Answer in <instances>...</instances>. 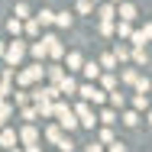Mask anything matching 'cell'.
Here are the masks:
<instances>
[{
	"label": "cell",
	"instance_id": "obj_40",
	"mask_svg": "<svg viewBox=\"0 0 152 152\" xmlns=\"http://www.w3.org/2000/svg\"><path fill=\"white\" fill-rule=\"evenodd\" d=\"M13 94H16V104H20V107L29 104V94H26V91H13Z\"/></svg>",
	"mask_w": 152,
	"mask_h": 152
},
{
	"label": "cell",
	"instance_id": "obj_45",
	"mask_svg": "<svg viewBox=\"0 0 152 152\" xmlns=\"http://www.w3.org/2000/svg\"><path fill=\"white\" fill-rule=\"evenodd\" d=\"M3 52H7V45H3V42H0V55H3Z\"/></svg>",
	"mask_w": 152,
	"mask_h": 152
},
{
	"label": "cell",
	"instance_id": "obj_5",
	"mask_svg": "<svg viewBox=\"0 0 152 152\" xmlns=\"http://www.w3.org/2000/svg\"><path fill=\"white\" fill-rule=\"evenodd\" d=\"M23 55H26V45H23V42H20V36H16V39H13V42L7 45L3 58H7V65L13 68V65H20V61H23Z\"/></svg>",
	"mask_w": 152,
	"mask_h": 152
},
{
	"label": "cell",
	"instance_id": "obj_30",
	"mask_svg": "<svg viewBox=\"0 0 152 152\" xmlns=\"http://www.w3.org/2000/svg\"><path fill=\"white\" fill-rule=\"evenodd\" d=\"M55 26L68 29V26H71V16H68V13H55Z\"/></svg>",
	"mask_w": 152,
	"mask_h": 152
},
{
	"label": "cell",
	"instance_id": "obj_12",
	"mask_svg": "<svg viewBox=\"0 0 152 152\" xmlns=\"http://www.w3.org/2000/svg\"><path fill=\"white\" fill-rule=\"evenodd\" d=\"M117 13H120V20H129V23H133V20H136V7H133V3H117Z\"/></svg>",
	"mask_w": 152,
	"mask_h": 152
},
{
	"label": "cell",
	"instance_id": "obj_19",
	"mask_svg": "<svg viewBox=\"0 0 152 152\" xmlns=\"http://www.w3.org/2000/svg\"><path fill=\"white\" fill-rule=\"evenodd\" d=\"M117 65H120V61H117L113 52H104V55H100V68H104V71H113Z\"/></svg>",
	"mask_w": 152,
	"mask_h": 152
},
{
	"label": "cell",
	"instance_id": "obj_29",
	"mask_svg": "<svg viewBox=\"0 0 152 152\" xmlns=\"http://www.w3.org/2000/svg\"><path fill=\"white\" fill-rule=\"evenodd\" d=\"M133 107H136V110H146V107H149V94H136V97H133Z\"/></svg>",
	"mask_w": 152,
	"mask_h": 152
},
{
	"label": "cell",
	"instance_id": "obj_14",
	"mask_svg": "<svg viewBox=\"0 0 152 152\" xmlns=\"http://www.w3.org/2000/svg\"><path fill=\"white\" fill-rule=\"evenodd\" d=\"M0 146L3 149H13L16 146V129H0Z\"/></svg>",
	"mask_w": 152,
	"mask_h": 152
},
{
	"label": "cell",
	"instance_id": "obj_36",
	"mask_svg": "<svg viewBox=\"0 0 152 152\" xmlns=\"http://www.w3.org/2000/svg\"><path fill=\"white\" fill-rule=\"evenodd\" d=\"M23 29L29 32V36H39V23H36V16H32V20H26V23H23Z\"/></svg>",
	"mask_w": 152,
	"mask_h": 152
},
{
	"label": "cell",
	"instance_id": "obj_17",
	"mask_svg": "<svg viewBox=\"0 0 152 152\" xmlns=\"http://www.w3.org/2000/svg\"><path fill=\"white\" fill-rule=\"evenodd\" d=\"M97 13H100V20H117V3H110V0H107V3H100V10H97Z\"/></svg>",
	"mask_w": 152,
	"mask_h": 152
},
{
	"label": "cell",
	"instance_id": "obj_9",
	"mask_svg": "<svg viewBox=\"0 0 152 152\" xmlns=\"http://www.w3.org/2000/svg\"><path fill=\"white\" fill-rule=\"evenodd\" d=\"M129 32H133V23L129 20H113V36L117 39H129Z\"/></svg>",
	"mask_w": 152,
	"mask_h": 152
},
{
	"label": "cell",
	"instance_id": "obj_16",
	"mask_svg": "<svg viewBox=\"0 0 152 152\" xmlns=\"http://www.w3.org/2000/svg\"><path fill=\"white\" fill-rule=\"evenodd\" d=\"M146 42H149V39H146L142 29H133V32H129V45H133V49H146Z\"/></svg>",
	"mask_w": 152,
	"mask_h": 152
},
{
	"label": "cell",
	"instance_id": "obj_18",
	"mask_svg": "<svg viewBox=\"0 0 152 152\" xmlns=\"http://www.w3.org/2000/svg\"><path fill=\"white\" fill-rule=\"evenodd\" d=\"M97 81H100V88H104V91H113V88H117V75H113V71H107V75L100 71V78H97Z\"/></svg>",
	"mask_w": 152,
	"mask_h": 152
},
{
	"label": "cell",
	"instance_id": "obj_35",
	"mask_svg": "<svg viewBox=\"0 0 152 152\" xmlns=\"http://www.w3.org/2000/svg\"><path fill=\"white\" fill-rule=\"evenodd\" d=\"M55 146H58L61 152H71V149H75V142H71V136H61L58 142H55Z\"/></svg>",
	"mask_w": 152,
	"mask_h": 152
},
{
	"label": "cell",
	"instance_id": "obj_42",
	"mask_svg": "<svg viewBox=\"0 0 152 152\" xmlns=\"http://www.w3.org/2000/svg\"><path fill=\"white\" fill-rule=\"evenodd\" d=\"M88 152H104V149H100V142H91V146H88Z\"/></svg>",
	"mask_w": 152,
	"mask_h": 152
},
{
	"label": "cell",
	"instance_id": "obj_10",
	"mask_svg": "<svg viewBox=\"0 0 152 152\" xmlns=\"http://www.w3.org/2000/svg\"><path fill=\"white\" fill-rule=\"evenodd\" d=\"M81 71H84V78H88V81H97L104 68H100V61H84V65H81Z\"/></svg>",
	"mask_w": 152,
	"mask_h": 152
},
{
	"label": "cell",
	"instance_id": "obj_34",
	"mask_svg": "<svg viewBox=\"0 0 152 152\" xmlns=\"http://www.w3.org/2000/svg\"><path fill=\"white\" fill-rule=\"evenodd\" d=\"M123 123H126V126H136V123H139V113H136V110H126V113H123Z\"/></svg>",
	"mask_w": 152,
	"mask_h": 152
},
{
	"label": "cell",
	"instance_id": "obj_11",
	"mask_svg": "<svg viewBox=\"0 0 152 152\" xmlns=\"http://www.w3.org/2000/svg\"><path fill=\"white\" fill-rule=\"evenodd\" d=\"M45 42H49V55H52V58H61V55H65V45H61L55 36H45Z\"/></svg>",
	"mask_w": 152,
	"mask_h": 152
},
{
	"label": "cell",
	"instance_id": "obj_23",
	"mask_svg": "<svg viewBox=\"0 0 152 152\" xmlns=\"http://www.w3.org/2000/svg\"><path fill=\"white\" fill-rule=\"evenodd\" d=\"M81 65H84V58H81L78 52H68V71H78Z\"/></svg>",
	"mask_w": 152,
	"mask_h": 152
},
{
	"label": "cell",
	"instance_id": "obj_7",
	"mask_svg": "<svg viewBox=\"0 0 152 152\" xmlns=\"http://www.w3.org/2000/svg\"><path fill=\"white\" fill-rule=\"evenodd\" d=\"M113 55H117V61H129L133 58V45H126V42H123V39H117V45H113Z\"/></svg>",
	"mask_w": 152,
	"mask_h": 152
},
{
	"label": "cell",
	"instance_id": "obj_8",
	"mask_svg": "<svg viewBox=\"0 0 152 152\" xmlns=\"http://www.w3.org/2000/svg\"><path fill=\"white\" fill-rule=\"evenodd\" d=\"M36 110H39V117H42V120H52V117H55V104H52V100H45V97H42V100H36Z\"/></svg>",
	"mask_w": 152,
	"mask_h": 152
},
{
	"label": "cell",
	"instance_id": "obj_4",
	"mask_svg": "<svg viewBox=\"0 0 152 152\" xmlns=\"http://www.w3.org/2000/svg\"><path fill=\"white\" fill-rule=\"evenodd\" d=\"M78 94H81V100H88V104H104V100H107V91H104V88H94V81L81 84Z\"/></svg>",
	"mask_w": 152,
	"mask_h": 152
},
{
	"label": "cell",
	"instance_id": "obj_1",
	"mask_svg": "<svg viewBox=\"0 0 152 152\" xmlns=\"http://www.w3.org/2000/svg\"><path fill=\"white\" fill-rule=\"evenodd\" d=\"M55 104V120H58V126L61 129H78V117H75V110L68 107V104H61V100H52Z\"/></svg>",
	"mask_w": 152,
	"mask_h": 152
},
{
	"label": "cell",
	"instance_id": "obj_32",
	"mask_svg": "<svg viewBox=\"0 0 152 152\" xmlns=\"http://www.w3.org/2000/svg\"><path fill=\"white\" fill-rule=\"evenodd\" d=\"M100 36H113V20H100Z\"/></svg>",
	"mask_w": 152,
	"mask_h": 152
},
{
	"label": "cell",
	"instance_id": "obj_50",
	"mask_svg": "<svg viewBox=\"0 0 152 152\" xmlns=\"http://www.w3.org/2000/svg\"><path fill=\"white\" fill-rule=\"evenodd\" d=\"M94 3H97V0H94Z\"/></svg>",
	"mask_w": 152,
	"mask_h": 152
},
{
	"label": "cell",
	"instance_id": "obj_46",
	"mask_svg": "<svg viewBox=\"0 0 152 152\" xmlns=\"http://www.w3.org/2000/svg\"><path fill=\"white\" fill-rule=\"evenodd\" d=\"M149 126H152V110H149Z\"/></svg>",
	"mask_w": 152,
	"mask_h": 152
},
{
	"label": "cell",
	"instance_id": "obj_2",
	"mask_svg": "<svg viewBox=\"0 0 152 152\" xmlns=\"http://www.w3.org/2000/svg\"><path fill=\"white\" fill-rule=\"evenodd\" d=\"M42 75H45V68H42V61H36V65L23 68V71L16 75V84H20V88H29V84H36V81H42Z\"/></svg>",
	"mask_w": 152,
	"mask_h": 152
},
{
	"label": "cell",
	"instance_id": "obj_44",
	"mask_svg": "<svg viewBox=\"0 0 152 152\" xmlns=\"http://www.w3.org/2000/svg\"><path fill=\"white\" fill-rule=\"evenodd\" d=\"M26 152H42V149H39V142H32V146H26Z\"/></svg>",
	"mask_w": 152,
	"mask_h": 152
},
{
	"label": "cell",
	"instance_id": "obj_39",
	"mask_svg": "<svg viewBox=\"0 0 152 152\" xmlns=\"http://www.w3.org/2000/svg\"><path fill=\"white\" fill-rule=\"evenodd\" d=\"M100 142H113V129H110V126L100 129Z\"/></svg>",
	"mask_w": 152,
	"mask_h": 152
},
{
	"label": "cell",
	"instance_id": "obj_33",
	"mask_svg": "<svg viewBox=\"0 0 152 152\" xmlns=\"http://www.w3.org/2000/svg\"><path fill=\"white\" fill-rule=\"evenodd\" d=\"M78 13H94V0H78Z\"/></svg>",
	"mask_w": 152,
	"mask_h": 152
},
{
	"label": "cell",
	"instance_id": "obj_13",
	"mask_svg": "<svg viewBox=\"0 0 152 152\" xmlns=\"http://www.w3.org/2000/svg\"><path fill=\"white\" fill-rule=\"evenodd\" d=\"M58 91L61 94H78V81H75L71 75H65V78L58 81Z\"/></svg>",
	"mask_w": 152,
	"mask_h": 152
},
{
	"label": "cell",
	"instance_id": "obj_43",
	"mask_svg": "<svg viewBox=\"0 0 152 152\" xmlns=\"http://www.w3.org/2000/svg\"><path fill=\"white\" fill-rule=\"evenodd\" d=\"M142 32H146V39L152 42V23H146V29H142Z\"/></svg>",
	"mask_w": 152,
	"mask_h": 152
},
{
	"label": "cell",
	"instance_id": "obj_21",
	"mask_svg": "<svg viewBox=\"0 0 152 152\" xmlns=\"http://www.w3.org/2000/svg\"><path fill=\"white\" fill-rule=\"evenodd\" d=\"M36 23H39V26H52V23H55V13H52V10H39V13H36Z\"/></svg>",
	"mask_w": 152,
	"mask_h": 152
},
{
	"label": "cell",
	"instance_id": "obj_47",
	"mask_svg": "<svg viewBox=\"0 0 152 152\" xmlns=\"http://www.w3.org/2000/svg\"><path fill=\"white\" fill-rule=\"evenodd\" d=\"M0 104H7V100H3V94H0Z\"/></svg>",
	"mask_w": 152,
	"mask_h": 152
},
{
	"label": "cell",
	"instance_id": "obj_41",
	"mask_svg": "<svg viewBox=\"0 0 152 152\" xmlns=\"http://www.w3.org/2000/svg\"><path fill=\"white\" fill-rule=\"evenodd\" d=\"M107 146H110V152H126V146H123V142H117V139H113V142H107Z\"/></svg>",
	"mask_w": 152,
	"mask_h": 152
},
{
	"label": "cell",
	"instance_id": "obj_26",
	"mask_svg": "<svg viewBox=\"0 0 152 152\" xmlns=\"http://www.w3.org/2000/svg\"><path fill=\"white\" fill-rule=\"evenodd\" d=\"M45 139H49V142H58V139H61V126H58V123L45 129Z\"/></svg>",
	"mask_w": 152,
	"mask_h": 152
},
{
	"label": "cell",
	"instance_id": "obj_25",
	"mask_svg": "<svg viewBox=\"0 0 152 152\" xmlns=\"http://www.w3.org/2000/svg\"><path fill=\"white\" fill-rule=\"evenodd\" d=\"M107 100H110L113 107H123V104H126V97H123V94L117 91V88H113V91H107Z\"/></svg>",
	"mask_w": 152,
	"mask_h": 152
},
{
	"label": "cell",
	"instance_id": "obj_49",
	"mask_svg": "<svg viewBox=\"0 0 152 152\" xmlns=\"http://www.w3.org/2000/svg\"><path fill=\"white\" fill-rule=\"evenodd\" d=\"M110 3H120V0H110Z\"/></svg>",
	"mask_w": 152,
	"mask_h": 152
},
{
	"label": "cell",
	"instance_id": "obj_37",
	"mask_svg": "<svg viewBox=\"0 0 152 152\" xmlns=\"http://www.w3.org/2000/svg\"><path fill=\"white\" fill-rule=\"evenodd\" d=\"M13 16H16V20H26V16H29V7H26V3H16V13H13Z\"/></svg>",
	"mask_w": 152,
	"mask_h": 152
},
{
	"label": "cell",
	"instance_id": "obj_6",
	"mask_svg": "<svg viewBox=\"0 0 152 152\" xmlns=\"http://www.w3.org/2000/svg\"><path fill=\"white\" fill-rule=\"evenodd\" d=\"M20 142H26V146H32V142H39V129H36V123H26L23 129H20V136H16Z\"/></svg>",
	"mask_w": 152,
	"mask_h": 152
},
{
	"label": "cell",
	"instance_id": "obj_24",
	"mask_svg": "<svg viewBox=\"0 0 152 152\" xmlns=\"http://www.w3.org/2000/svg\"><path fill=\"white\" fill-rule=\"evenodd\" d=\"M133 88H136V94H149V91H152V84H149V78H142V75H139V78H136V84H133Z\"/></svg>",
	"mask_w": 152,
	"mask_h": 152
},
{
	"label": "cell",
	"instance_id": "obj_15",
	"mask_svg": "<svg viewBox=\"0 0 152 152\" xmlns=\"http://www.w3.org/2000/svg\"><path fill=\"white\" fill-rule=\"evenodd\" d=\"M29 52H32V55H36L39 61L45 58V55H49V42H45V36H42L39 42H32V49H29Z\"/></svg>",
	"mask_w": 152,
	"mask_h": 152
},
{
	"label": "cell",
	"instance_id": "obj_27",
	"mask_svg": "<svg viewBox=\"0 0 152 152\" xmlns=\"http://www.w3.org/2000/svg\"><path fill=\"white\" fill-rule=\"evenodd\" d=\"M97 120L104 123V126H113V123H117V113H113V110H100V117H97Z\"/></svg>",
	"mask_w": 152,
	"mask_h": 152
},
{
	"label": "cell",
	"instance_id": "obj_38",
	"mask_svg": "<svg viewBox=\"0 0 152 152\" xmlns=\"http://www.w3.org/2000/svg\"><path fill=\"white\" fill-rule=\"evenodd\" d=\"M133 61L136 65H146V49H133Z\"/></svg>",
	"mask_w": 152,
	"mask_h": 152
},
{
	"label": "cell",
	"instance_id": "obj_3",
	"mask_svg": "<svg viewBox=\"0 0 152 152\" xmlns=\"http://www.w3.org/2000/svg\"><path fill=\"white\" fill-rule=\"evenodd\" d=\"M75 117H78V126H84V129H94V123H97V113L91 110L88 100H81V104L75 107Z\"/></svg>",
	"mask_w": 152,
	"mask_h": 152
},
{
	"label": "cell",
	"instance_id": "obj_28",
	"mask_svg": "<svg viewBox=\"0 0 152 152\" xmlns=\"http://www.w3.org/2000/svg\"><path fill=\"white\" fill-rule=\"evenodd\" d=\"M136 78H139L136 68H123V84H136Z\"/></svg>",
	"mask_w": 152,
	"mask_h": 152
},
{
	"label": "cell",
	"instance_id": "obj_20",
	"mask_svg": "<svg viewBox=\"0 0 152 152\" xmlns=\"http://www.w3.org/2000/svg\"><path fill=\"white\" fill-rule=\"evenodd\" d=\"M20 120H26V123H36L39 120V110H36V104H26V107H23V110H20Z\"/></svg>",
	"mask_w": 152,
	"mask_h": 152
},
{
	"label": "cell",
	"instance_id": "obj_22",
	"mask_svg": "<svg viewBox=\"0 0 152 152\" xmlns=\"http://www.w3.org/2000/svg\"><path fill=\"white\" fill-rule=\"evenodd\" d=\"M45 75L52 78V84H58L61 78H65V68H58V65H49V68H45Z\"/></svg>",
	"mask_w": 152,
	"mask_h": 152
},
{
	"label": "cell",
	"instance_id": "obj_48",
	"mask_svg": "<svg viewBox=\"0 0 152 152\" xmlns=\"http://www.w3.org/2000/svg\"><path fill=\"white\" fill-rule=\"evenodd\" d=\"M10 152H20V149H16V146H13V149H10Z\"/></svg>",
	"mask_w": 152,
	"mask_h": 152
},
{
	"label": "cell",
	"instance_id": "obj_31",
	"mask_svg": "<svg viewBox=\"0 0 152 152\" xmlns=\"http://www.w3.org/2000/svg\"><path fill=\"white\" fill-rule=\"evenodd\" d=\"M7 29L13 32V36H20V32H23V20H16V16H13V20L7 23Z\"/></svg>",
	"mask_w": 152,
	"mask_h": 152
}]
</instances>
